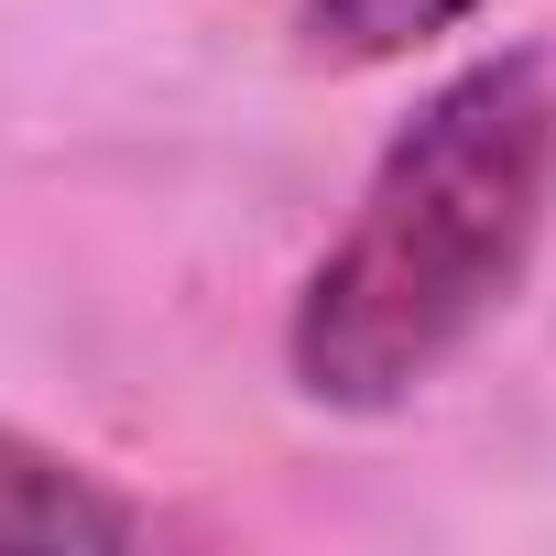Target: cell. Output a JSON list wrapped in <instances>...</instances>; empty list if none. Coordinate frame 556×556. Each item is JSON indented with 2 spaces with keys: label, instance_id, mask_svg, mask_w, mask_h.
Listing matches in <instances>:
<instances>
[{
  "label": "cell",
  "instance_id": "cell-1",
  "mask_svg": "<svg viewBox=\"0 0 556 556\" xmlns=\"http://www.w3.org/2000/svg\"><path fill=\"white\" fill-rule=\"evenodd\" d=\"M556 218V88L534 55H480L415 99L361 175V207L306 262L285 371L328 415L415 404L513 295Z\"/></svg>",
  "mask_w": 556,
  "mask_h": 556
},
{
  "label": "cell",
  "instance_id": "cell-2",
  "mask_svg": "<svg viewBox=\"0 0 556 556\" xmlns=\"http://www.w3.org/2000/svg\"><path fill=\"white\" fill-rule=\"evenodd\" d=\"M142 534H153L142 502H121L66 447L0 426V545H142Z\"/></svg>",
  "mask_w": 556,
  "mask_h": 556
},
{
  "label": "cell",
  "instance_id": "cell-3",
  "mask_svg": "<svg viewBox=\"0 0 556 556\" xmlns=\"http://www.w3.org/2000/svg\"><path fill=\"white\" fill-rule=\"evenodd\" d=\"M491 0H306V55L317 66H393L458 23H480Z\"/></svg>",
  "mask_w": 556,
  "mask_h": 556
}]
</instances>
